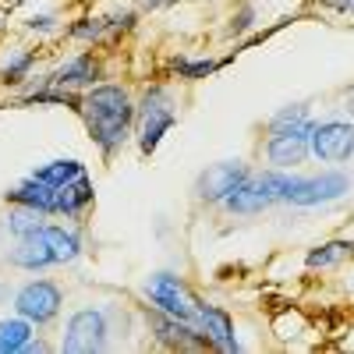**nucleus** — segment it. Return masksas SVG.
Returning <instances> with one entry per match:
<instances>
[{
    "label": "nucleus",
    "instance_id": "nucleus-1",
    "mask_svg": "<svg viewBox=\"0 0 354 354\" xmlns=\"http://www.w3.org/2000/svg\"><path fill=\"white\" fill-rule=\"evenodd\" d=\"M135 113H138V106L131 103V96L124 93L121 85L88 88L85 100H82V117H85L88 138L100 145L103 156H113L128 142Z\"/></svg>",
    "mask_w": 354,
    "mask_h": 354
},
{
    "label": "nucleus",
    "instance_id": "nucleus-2",
    "mask_svg": "<svg viewBox=\"0 0 354 354\" xmlns=\"http://www.w3.org/2000/svg\"><path fill=\"white\" fill-rule=\"evenodd\" d=\"M312 128L315 121L308 117L305 103L283 106L280 113L270 117V142H266V156L277 170L298 167L305 163V156L312 153Z\"/></svg>",
    "mask_w": 354,
    "mask_h": 354
},
{
    "label": "nucleus",
    "instance_id": "nucleus-3",
    "mask_svg": "<svg viewBox=\"0 0 354 354\" xmlns=\"http://www.w3.org/2000/svg\"><path fill=\"white\" fill-rule=\"evenodd\" d=\"M266 192L273 195V202H290V205H326V202H337L351 192V177L347 174H319V177H290L283 170H266L259 174Z\"/></svg>",
    "mask_w": 354,
    "mask_h": 354
},
{
    "label": "nucleus",
    "instance_id": "nucleus-4",
    "mask_svg": "<svg viewBox=\"0 0 354 354\" xmlns=\"http://www.w3.org/2000/svg\"><path fill=\"white\" fill-rule=\"evenodd\" d=\"M174 121H177V110H174V100H170V88L149 85L142 96V106H138V149L145 156L156 153V145L174 128Z\"/></svg>",
    "mask_w": 354,
    "mask_h": 354
},
{
    "label": "nucleus",
    "instance_id": "nucleus-5",
    "mask_svg": "<svg viewBox=\"0 0 354 354\" xmlns=\"http://www.w3.org/2000/svg\"><path fill=\"white\" fill-rule=\"evenodd\" d=\"M106 312L103 308H82L71 315L68 330H64V351L68 354H93L106 347Z\"/></svg>",
    "mask_w": 354,
    "mask_h": 354
},
{
    "label": "nucleus",
    "instance_id": "nucleus-6",
    "mask_svg": "<svg viewBox=\"0 0 354 354\" xmlns=\"http://www.w3.org/2000/svg\"><path fill=\"white\" fill-rule=\"evenodd\" d=\"M145 294L153 298V305L174 319H185V322H195L198 319V301L188 294V287L170 277V273H156L149 283H145Z\"/></svg>",
    "mask_w": 354,
    "mask_h": 354
},
{
    "label": "nucleus",
    "instance_id": "nucleus-7",
    "mask_svg": "<svg viewBox=\"0 0 354 354\" xmlns=\"http://www.w3.org/2000/svg\"><path fill=\"white\" fill-rule=\"evenodd\" d=\"M15 308H18V315H25L32 322V326H43V322H50L61 312V290L50 280H32L15 294Z\"/></svg>",
    "mask_w": 354,
    "mask_h": 354
},
{
    "label": "nucleus",
    "instance_id": "nucleus-8",
    "mask_svg": "<svg viewBox=\"0 0 354 354\" xmlns=\"http://www.w3.org/2000/svg\"><path fill=\"white\" fill-rule=\"evenodd\" d=\"M312 153L326 163H340L354 156V124L347 121H322L312 128Z\"/></svg>",
    "mask_w": 354,
    "mask_h": 354
},
{
    "label": "nucleus",
    "instance_id": "nucleus-9",
    "mask_svg": "<svg viewBox=\"0 0 354 354\" xmlns=\"http://www.w3.org/2000/svg\"><path fill=\"white\" fill-rule=\"evenodd\" d=\"M245 177H252V174H248V167L241 160H223V163H213L209 170L198 174L195 192H198L202 202H223L234 188L245 181Z\"/></svg>",
    "mask_w": 354,
    "mask_h": 354
},
{
    "label": "nucleus",
    "instance_id": "nucleus-10",
    "mask_svg": "<svg viewBox=\"0 0 354 354\" xmlns=\"http://www.w3.org/2000/svg\"><path fill=\"white\" fill-rule=\"evenodd\" d=\"M8 202L11 205H28V209H36L43 216H61V195H57V188L39 181V177H32V174L8 192Z\"/></svg>",
    "mask_w": 354,
    "mask_h": 354
},
{
    "label": "nucleus",
    "instance_id": "nucleus-11",
    "mask_svg": "<svg viewBox=\"0 0 354 354\" xmlns=\"http://www.w3.org/2000/svg\"><path fill=\"white\" fill-rule=\"evenodd\" d=\"M220 205H223L227 213H234V216H252V213L270 209V205H273V195L266 192L262 177H245V181H241L238 188H234Z\"/></svg>",
    "mask_w": 354,
    "mask_h": 354
},
{
    "label": "nucleus",
    "instance_id": "nucleus-12",
    "mask_svg": "<svg viewBox=\"0 0 354 354\" xmlns=\"http://www.w3.org/2000/svg\"><path fill=\"white\" fill-rule=\"evenodd\" d=\"M198 322H202V333L209 340V347L216 351H241L238 337H234V322L223 308L216 305H198Z\"/></svg>",
    "mask_w": 354,
    "mask_h": 354
},
{
    "label": "nucleus",
    "instance_id": "nucleus-13",
    "mask_svg": "<svg viewBox=\"0 0 354 354\" xmlns=\"http://www.w3.org/2000/svg\"><path fill=\"white\" fill-rule=\"evenodd\" d=\"M96 78H100V64L93 61V53H82L75 61L57 68L46 78V85H53V88H93Z\"/></svg>",
    "mask_w": 354,
    "mask_h": 354
},
{
    "label": "nucleus",
    "instance_id": "nucleus-14",
    "mask_svg": "<svg viewBox=\"0 0 354 354\" xmlns=\"http://www.w3.org/2000/svg\"><path fill=\"white\" fill-rule=\"evenodd\" d=\"M8 262L15 266V270H28V273H36V270H50V266H57L50 245L39 238V234H32V238H18V245L11 248Z\"/></svg>",
    "mask_w": 354,
    "mask_h": 354
},
{
    "label": "nucleus",
    "instance_id": "nucleus-15",
    "mask_svg": "<svg viewBox=\"0 0 354 354\" xmlns=\"http://www.w3.org/2000/svg\"><path fill=\"white\" fill-rule=\"evenodd\" d=\"M57 195H61V216H68V220H78L88 205H93V177L88 174H82V177H75V181H68L64 188H57Z\"/></svg>",
    "mask_w": 354,
    "mask_h": 354
},
{
    "label": "nucleus",
    "instance_id": "nucleus-16",
    "mask_svg": "<svg viewBox=\"0 0 354 354\" xmlns=\"http://www.w3.org/2000/svg\"><path fill=\"white\" fill-rule=\"evenodd\" d=\"M39 238H43V241L50 245V252H53L57 266H64V262H75V259L82 255V238H78L75 230H68V227H57V223H43Z\"/></svg>",
    "mask_w": 354,
    "mask_h": 354
},
{
    "label": "nucleus",
    "instance_id": "nucleus-17",
    "mask_svg": "<svg viewBox=\"0 0 354 354\" xmlns=\"http://www.w3.org/2000/svg\"><path fill=\"white\" fill-rule=\"evenodd\" d=\"M135 25V15L124 11V15H110V18H82L68 28L71 39H100L106 32H117V28H131Z\"/></svg>",
    "mask_w": 354,
    "mask_h": 354
},
{
    "label": "nucleus",
    "instance_id": "nucleus-18",
    "mask_svg": "<svg viewBox=\"0 0 354 354\" xmlns=\"http://www.w3.org/2000/svg\"><path fill=\"white\" fill-rule=\"evenodd\" d=\"M28 340H32V322L25 315L18 319H4L0 322V354H15V351H25Z\"/></svg>",
    "mask_w": 354,
    "mask_h": 354
},
{
    "label": "nucleus",
    "instance_id": "nucleus-19",
    "mask_svg": "<svg viewBox=\"0 0 354 354\" xmlns=\"http://www.w3.org/2000/svg\"><path fill=\"white\" fill-rule=\"evenodd\" d=\"M82 174H88V170L78 160H50L39 170H32V177H39V181H46L53 188H64L68 181H75V177H82Z\"/></svg>",
    "mask_w": 354,
    "mask_h": 354
},
{
    "label": "nucleus",
    "instance_id": "nucleus-20",
    "mask_svg": "<svg viewBox=\"0 0 354 354\" xmlns=\"http://www.w3.org/2000/svg\"><path fill=\"white\" fill-rule=\"evenodd\" d=\"M8 230L15 234V238H32V234L43 230V213L28 209V205H15V209L8 213Z\"/></svg>",
    "mask_w": 354,
    "mask_h": 354
},
{
    "label": "nucleus",
    "instance_id": "nucleus-21",
    "mask_svg": "<svg viewBox=\"0 0 354 354\" xmlns=\"http://www.w3.org/2000/svg\"><path fill=\"white\" fill-rule=\"evenodd\" d=\"M351 241H330V245H319V248H312L308 252V259H305V266L308 270H326V266H337L344 255H351Z\"/></svg>",
    "mask_w": 354,
    "mask_h": 354
},
{
    "label": "nucleus",
    "instance_id": "nucleus-22",
    "mask_svg": "<svg viewBox=\"0 0 354 354\" xmlns=\"http://www.w3.org/2000/svg\"><path fill=\"white\" fill-rule=\"evenodd\" d=\"M32 64H36V53H32V50H18V53H11L8 61H4V71H0V75H4L8 85H18V82L28 78Z\"/></svg>",
    "mask_w": 354,
    "mask_h": 354
},
{
    "label": "nucleus",
    "instance_id": "nucleus-23",
    "mask_svg": "<svg viewBox=\"0 0 354 354\" xmlns=\"http://www.w3.org/2000/svg\"><path fill=\"white\" fill-rule=\"evenodd\" d=\"M223 61H185V57H177L174 61V71L177 78H205V75H213Z\"/></svg>",
    "mask_w": 354,
    "mask_h": 354
},
{
    "label": "nucleus",
    "instance_id": "nucleus-24",
    "mask_svg": "<svg viewBox=\"0 0 354 354\" xmlns=\"http://www.w3.org/2000/svg\"><path fill=\"white\" fill-rule=\"evenodd\" d=\"M28 28H32V32H57V18L53 15H32L28 18Z\"/></svg>",
    "mask_w": 354,
    "mask_h": 354
},
{
    "label": "nucleus",
    "instance_id": "nucleus-25",
    "mask_svg": "<svg viewBox=\"0 0 354 354\" xmlns=\"http://www.w3.org/2000/svg\"><path fill=\"white\" fill-rule=\"evenodd\" d=\"M330 4H333L337 11H344V15H354V0H330Z\"/></svg>",
    "mask_w": 354,
    "mask_h": 354
},
{
    "label": "nucleus",
    "instance_id": "nucleus-26",
    "mask_svg": "<svg viewBox=\"0 0 354 354\" xmlns=\"http://www.w3.org/2000/svg\"><path fill=\"white\" fill-rule=\"evenodd\" d=\"M167 4H174V0H145V8H149V11H156V8H167Z\"/></svg>",
    "mask_w": 354,
    "mask_h": 354
},
{
    "label": "nucleus",
    "instance_id": "nucleus-27",
    "mask_svg": "<svg viewBox=\"0 0 354 354\" xmlns=\"http://www.w3.org/2000/svg\"><path fill=\"white\" fill-rule=\"evenodd\" d=\"M11 4H18V0H11Z\"/></svg>",
    "mask_w": 354,
    "mask_h": 354
}]
</instances>
